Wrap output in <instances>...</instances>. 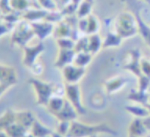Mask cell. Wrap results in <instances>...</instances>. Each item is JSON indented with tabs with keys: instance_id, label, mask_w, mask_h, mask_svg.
Returning <instances> with one entry per match:
<instances>
[{
	"instance_id": "1",
	"label": "cell",
	"mask_w": 150,
	"mask_h": 137,
	"mask_svg": "<svg viewBox=\"0 0 150 137\" xmlns=\"http://www.w3.org/2000/svg\"><path fill=\"white\" fill-rule=\"evenodd\" d=\"M106 133L116 136L117 132L107 123L88 124L83 122L74 121L71 123L70 130L66 137H94L98 134Z\"/></svg>"
},
{
	"instance_id": "2",
	"label": "cell",
	"mask_w": 150,
	"mask_h": 137,
	"mask_svg": "<svg viewBox=\"0 0 150 137\" xmlns=\"http://www.w3.org/2000/svg\"><path fill=\"white\" fill-rule=\"evenodd\" d=\"M115 32L123 39L132 38L138 33L137 24L132 11H125L119 14L115 21Z\"/></svg>"
},
{
	"instance_id": "3",
	"label": "cell",
	"mask_w": 150,
	"mask_h": 137,
	"mask_svg": "<svg viewBox=\"0 0 150 137\" xmlns=\"http://www.w3.org/2000/svg\"><path fill=\"white\" fill-rule=\"evenodd\" d=\"M35 93L36 104L46 107L50 99L53 96L54 83L47 82L38 78H33L29 80Z\"/></svg>"
},
{
	"instance_id": "4",
	"label": "cell",
	"mask_w": 150,
	"mask_h": 137,
	"mask_svg": "<svg viewBox=\"0 0 150 137\" xmlns=\"http://www.w3.org/2000/svg\"><path fill=\"white\" fill-rule=\"evenodd\" d=\"M35 37L34 32L30 23L22 21L17 24L11 36V42L13 44L22 47L23 48L28 45V43Z\"/></svg>"
},
{
	"instance_id": "5",
	"label": "cell",
	"mask_w": 150,
	"mask_h": 137,
	"mask_svg": "<svg viewBox=\"0 0 150 137\" xmlns=\"http://www.w3.org/2000/svg\"><path fill=\"white\" fill-rule=\"evenodd\" d=\"M65 98L71 104L79 115H85L86 110L82 103L81 91L78 84H65Z\"/></svg>"
},
{
	"instance_id": "6",
	"label": "cell",
	"mask_w": 150,
	"mask_h": 137,
	"mask_svg": "<svg viewBox=\"0 0 150 137\" xmlns=\"http://www.w3.org/2000/svg\"><path fill=\"white\" fill-rule=\"evenodd\" d=\"M45 45L44 42L39 41L33 46H27L23 48V64L28 68H30L38 61V58L45 51Z\"/></svg>"
},
{
	"instance_id": "7",
	"label": "cell",
	"mask_w": 150,
	"mask_h": 137,
	"mask_svg": "<svg viewBox=\"0 0 150 137\" xmlns=\"http://www.w3.org/2000/svg\"><path fill=\"white\" fill-rule=\"evenodd\" d=\"M86 72V68L71 64L62 69V75L65 84H78L79 81L85 76Z\"/></svg>"
},
{
	"instance_id": "8",
	"label": "cell",
	"mask_w": 150,
	"mask_h": 137,
	"mask_svg": "<svg viewBox=\"0 0 150 137\" xmlns=\"http://www.w3.org/2000/svg\"><path fill=\"white\" fill-rule=\"evenodd\" d=\"M128 57L129 59L123 66V68L131 72L138 78L142 76L140 72V59L142 57L140 51L137 48L129 50Z\"/></svg>"
},
{
	"instance_id": "9",
	"label": "cell",
	"mask_w": 150,
	"mask_h": 137,
	"mask_svg": "<svg viewBox=\"0 0 150 137\" xmlns=\"http://www.w3.org/2000/svg\"><path fill=\"white\" fill-rule=\"evenodd\" d=\"M31 26L34 32L35 36L38 39L39 41H42V42L50 36L53 34L55 28L54 24L47 22L45 21L33 23L31 24Z\"/></svg>"
},
{
	"instance_id": "10",
	"label": "cell",
	"mask_w": 150,
	"mask_h": 137,
	"mask_svg": "<svg viewBox=\"0 0 150 137\" xmlns=\"http://www.w3.org/2000/svg\"><path fill=\"white\" fill-rule=\"evenodd\" d=\"M129 82L128 78L122 76H116L106 80L104 82V88L105 92L108 95L114 94L125 87Z\"/></svg>"
},
{
	"instance_id": "11",
	"label": "cell",
	"mask_w": 150,
	"mask_h": 137,
	"mask_svg": "<svg viewBox=\"0 0 150 137\" xmlns=\"http://www.w3.org/2000/svg\"><path fill=\"white\" fill-rule=\"evenodd\" d=\"M78 115L79 114L77 113V111L72 106L71 104L65 99L64 106L58 113L54 115V117L59 121V122L65 121L71 123L74 121L77 120Z\"/></svg>"
},
{
	"instance_id": "12",
	"label": "cell",
	"mask_w": 150,
	"mask_h": 137,
	"mask_svg": "<svg viewBox=\"0 0 150 137\" xmlns=\"http://www.w3.org/2000/svg\"><path fill=\"white\" fill-rule=\"evenodd\" d=\"M76 53L74 50H59L58 56L55 61L54 66L59 69H62L65 67L73 64Z\"/></svg>"
},
{
	"instance_id": "13",
	"label": "cell",
	"mask_w": 150,
	"mask_h": 137,
	"mask_svg": "<svg viewBox=\"0 0 150 137\" xmlns=\"http://www.w3.org/2000/svg\"><path fill=\"white\" fill-rule=\"evenodd\" d=\"M17 81V72L14 67L0 65V84H7L11 87Z\"/></svg>"
},
{
	"instance_id": "14",
	"label": "cell",
	"mask_w": 150,
	"mask_h": 137,
	"mask_svg": "<svg viewBox=\"0 0 150 137\" xmlns=\"http://www.w3.org/2000/svg\"><path fill=\"white\" fill-rule=\"evenodd\" d=\"M76 29H77V27H73L68 21L64 19L62 22L55 25L53 36H54L56 39L65 38L71 39L73 31Z\"/></svg>"
},
{
	"instance_id": "15",
	"label": "cell",
	"mask_w": 150,
	"mask_h": 137,
	"mask_svg": "<svg viewBox=\"0 0 150 137\" xmlns=\"http://www.w3.org/2000/svg\"><path fill=\"white\" fill-rule=\"evenodd\" d=\"M132 12L136 17L138 33L140 35L143 41H145L146 44L150 48V26L146 23L144 22L141 15H140V12L139 9H134V11Z\"/></svg>"
},
{
	"instance_id": "16",
	"label": "cell",
	"mask_w": 150,
	"mask_h": 137,
	"mask_svg": "<svg viewBox=\"0 0 150 137\" xmlns=\"http://www.w3.org/2000/svg\"><path fill=\"white\" fill-rule=\"evenodd\" d=\"M47 13V11L41 8H30L29 10L23 13L22 20L30 24L43 21H45Z\"/></svg>"
},
{
	"instance_id": "17",
	"label": "cell",
	"mask_w": 150,
	"mask_h": 137,
	"mask_svg": "<svg viewBox=\"0 0 150 137\" xmlns=\"http://www.w3.org/2000/svg\"><path fill=\"white\" fill-rule=\"evenodd\" d=\"M149 133L143 124L142 119L134 118L128 126V136L136 137H146Z\"/></svg>"
},
{
	"instance_id": "18",
	"label": "cell",
	"mask_w": 150,
	"mask_h": 137,
	"mask_svg": "<svg viewBox=\"0 0 150 137\" xmlns=\"http://www.w3.org/2000/svg\"><path fill=\"white\" fill-rule=\"evenodd\" d=\"M37 118L33 111H23L20 112H16V123L23 126L28 130H30L31 127L33 125L34 122Z\"/></svg>"
},
{
	"instance_id": "19",
	"label": "cell",
	"mask_w": 150,
	"mask_h": 137,
	"mask_svg": "<svg viewBox=\"0 0 150 137\" xmlns=\"http://www.w3.org/2000/svg\"><path fill=\"white\" fill-rule=\"evenodd\" d=\"M122 41L123 39L115 31L108 32L104 39H103L102 49L118 48L122 45Z\"/></svg>"
},
{
	"instance_id": "20",
	"label": "cell",
	"mask_w": 150,
	"mask_h": 137,
	"mask_svg": "<svg viewBox=\"0 0 150 137\" xmlns=\"http://www.w3.org/2000/svg\"><path fill=\"white\" fill-rule=\"evenodd\" d=\"M149 96L148 92H143L139 90H131L129 94L127 96V98L128 100L136 104L146 106L149 103Z\"/></svg>"
},
{
	"instance_id": "21",
	"label": "cell",
	"mask_w": 150,
	"mask_h": 137,
	"mask_svg": "<svg viewBox=\"0 0 150 137\" xmlns=\"http://www.w3.org/2000/svg\"><path fill=\"white\" fill-rule=\"evenodd\" d=\"M29 133L35 137H49L53 133V131L49 127L43 124L39 120L36 119L31 127Z\"/></svg>"
},
{
	"instance_id": "22",
	"label": "cell",
	"mask_w": 150,
	"mask_h": 137,
	"mask_svg": "<svg viewBox=\"0 0 150 137\" xmlns=\"http://www.w3.org/2000/svg\"><path fill=\"white\" fill-rule=\"evenodd\" d=\"M125 109L128 111V113L135 117V118H143L150 116V113L146 106H143L141 105H128L125 107Z\"/></svg>"
},
{
	"instance_id": "23",
	"label": "cell",
	"mask_w": 150,
	"mask_h": 137,
	"mask_svg": "<svg viewBox=\"0 0 150 137\" xmlns=\"http://www.w3.org/2000/svg\"><path fill=\"white\" fill-rule=\"evenodd\" d=\"M103 39L99 34L88 36V52L92 56L96 55L102 49Z\"/></svg>"
},
{
	"instance_id": "24",
	"label": "cell",
	"mask_w": 150,
	"mask_h": 137,
	"mask_svg": "<svg viewBox=\"0 0 150 137\" xmlns=\"http://www.w3.org/2000/svg\"><path fill=\"white\" fill-rule=\"evenodd\" d=\"M65 103V98L59 97V96H53L50 99L49 103L46 108H47L50 113L54 116L62 108Z\"/></svg>"
},
{
	"instance_id": "25",
	"label": "cell",
	"mask_w": 150,
	"mask_h": 137,
	"mask_svg": "<svg viewBox=\"0 0 150 137\" xmlns=\"http://www.w3.org/2000/svg\"><path fill=\"white\" fill-rule=\"evenodd\" d=\"M92 56L89 52H80L75 55L73 64L80 68H86L92 60Z\"/></svg>"
},
{
	"instance_id": "26",
	"label": "cell",
	"mask_w": 150,
	"mask_h": 137,
	"mask_svg": "<svg viewBox=\"0 0 150 137\" xmlns=\"http://www.w3.org/2000/svg\"><path fill=\"white\" fill-rule=\"evenodd\" d=\"M14 123H16V112L10 109L7 110L0 117V131H5Z\"/></svg>"
},
{
	"instance_id": "27",
	"label": "cell",
	"mask_w": 150,
	"mask_h": 137,
	"mask_svg": "<svg viewBox=\"0 0 150 137\" xmlns=\"http://www.w3.org/2000/svg\"><path fill=\"white\" fill-rule=\"evenodd\" d=\"M92 5H93L92 1H80V5L76 14L77 18L78 19L87 18L89 16L92 14Z\"/></svg>"
},
{
	"instance_id": "28",
	"label": "cell",
	"mask_w": 150,
	"mask_h": 137,
	"mask_svg": "<svg viewBox=\"0 0 150 137\" xmlns=\"http://www.w3.org/2000/svg\"><path fill=\"white\" fill-rule=\"evenodd\" d=\"M101 29V24L98 18L94 14H91L87 17V29L86 36L98 34V32Z\"/></svg>"
},
{
	"instance_id": "29",
	"label": "cell",
	"mask_w": 150,
	"mask_h": 137,
	"mask_svg": "<svg viewBox=\"0 0 150 137\" xmlns=\"http://www.w3.org/2000/svg\"><path fill=\"white\" fill-rule=\"evenodd\" d=\"M5 132L9 137H25L26 134L29 133V131L23 126L20 125L19 123H14V124L8 127L5 130Z\"/></svg>"
},
{
	"instance_id": "30",
	"label": "cell",
	"mask_w": 150,
	"mask_h": 137,
	"mask_svg": "<svg viewBox=\"0 0 150 137\" xmlns=\"http://www.w3.org/2000/svg\"><path fill=\"white\" fill-rule=\"evenodd\" d=\"M80 3V1H69L68 3L60 11L64 17L75 16L77 14Z\"/></svg>"
},
{
	"instance_id": "31",
	"label": "cell",
	"mask_w": 150,
	"mask_h": 137,
	"mask_svg": "<svg viewBox=\"0 0 150 137\" xmlns=\"http://www.w3.org/2000/svg\"><path fill=\"white\" fill-rule=\"evenodd\" d=\"M10 4L13 10L22 14L32 8V2L29 1H11Z\"/></svg>"
},
{
	"instance_id": "32",
	"label": "cell",
	"mask_w": 150,
	"mask_h": 137,
	"mask_svg": "<svg viewBox=\"0 0 150 137\" xmlns=\"http://www.w3.org/2000/svg\"><path fill=\"white\" fill-rule=\"evenodd\" d=\"M65 19L64 16L61 13L60 11H54L48 12L45 17V21L53 24H58L59 23L62 22Z\"/></svg>"
},
{
	"instance_id": "33",
	"label": "cell",
	"mask_w": 150,
	"mask_h": 137,
	"mask_svg": "<svg viewBox=\"0 0 150 137\" xmlns=\"http://www.w3.org/2000/svg\"><path fill=\"white\" fill-rule=\"evenodd\" d=\"M74 51L76 54L80 52H88V36H82L76 41Z\"/></svg>"
},
{
	"instance_id": "34",
	"label": "cell",
	"mask_w": 150,
	"mask_h": 137,
	"mask_svg": "<svg viewBox=\"0 0 150 137\" xmlns=\"http://www.w3.org/2000/svg\"><path fill=\"white\" fill-rule=\"evenodd\" d=\"M56 43L59 47V49L64 50H74L76 41L71 38H65L56 39Z\"/></svg>"
},
{
	"instance_id": "35",
	"label": "cell",
	"mask_w": 150,
	"mask_h": 137,
	"mask_svg": "<svg viewBox=\"0 0 150 137\" xmlns=\"http://www.w3.org/2000/svg\"><path fill=\"white\" fill-rule=\"evenodd\" d=\"M38 5L41 7V9L47 12L59 11L57 5H56V2H54V1L45 0V1H38Z\"/></svg>"
},
{
	"instance_id": "36",
	"label": "cell",
	"mask_w": 150,
	"mask_h": 137,
	"mask_svg": "<svg viewBox=\"0 0 150 137\" xmlns=\"http://www.w3.org/2000/svg\"><path fill=\"white\" fill-rule=\"evenodd\" d=\"M140 72L142 76L150 78V60L146 57H141L140 59Z\"/></svg>"
},
{
	"instance_id": "37",
	"label": "cell",
	"mask_w": 150,
	"mask_h": 137,
	"mask_svg": "<svg viewBox=\"0 0 150 137\" xmlns=\"http://www.w3.org/2000/svg\"><path fill=\"white\" fill-rule=\"evenodd\" d=\"M150 86V78L144 76H141L138 78V89L143 92H148V89Z\"/></svg>"
},
{
	"instance_id": "38",
	"label": "cell",
	"mask_w": 150,
	"mask_h": 137,
	"mask_svg": "<svg viewBox=\"0 0 150 137\" xmlns=\"http://www.w3.org/2000/svg\"><path fill=\"white\" fill-rule=\"evenodd\" d=\"M71 123L70 122H65V121H60L59 122L58 127L56 129V133H58L60 135L66 137L68 133V131L70 130Z\"/></svg>"
},
{
	"instance_id": "39",
	"label": "cell",
	"mask_w": 150,
	"mask_h": 137,
	"mask_svg": "<svg viewBox=\"0 0 150 137\" xmlns=\"http://www.w3.org/2000/svg\"><path fill=\"white\" fill-rule=\"evenodd\" d=\"M29 69L35 76H40L44 72V66L41 62L37 61Z\"/></svg>"
},
{
	"instance_id": "40",
	"label": "cell",
	"mask_w": 150,
	"mask_h": 137,
	"mask_svg": "<svg viewBox=\"0 0 150 137\" xmlns=\"http://www.w3.org/2000/svg\"><path fill=\"white\" fill-rule=\"evenodd\" d=\"M0 10L2 12L3 15H6V14L11 13L12 11H14L11 6L9 1H1L0 2Z\"/></svg>"
},
{
	"instance_id": "41",
	"label": "cell",
	"mask_w": 150,
	"mask_h": 137,
	"mask_svg": "<svg viewBox=\"0 0 150 137\" xmlns=\"http://www.w3.org/2000/svg\"><path fill=\"white\" fill-rule=\"evenodd\" d=\"M14 26L7 24H0V37L8 33L14 28Z\"/></svg>"
},
{
	"instance_id": "42",
	"label": "cell",
	"mask_w": 150,
	"mask_h": 137,
	"mask_svg": "<svg viewBox=\"0 0 150 137\" xmlns=\"http://www.w3.org/2000/svg\"><path fill=\"white\" fill-rule=\"evenodd\" d=\"M0 137H9L5 131H0Z\"/></svg>"
},
{
	"instance_id": "43",
	"label": "cell",
	"mask_w": 150,
	"mask_h": 137,
	"mask_svg": "<svg viewBox=\"0 0 150 137\" xmlns=\"http://www.w3.org/2000/svg\"><path fill=\"white\" fill-rule=\"evenodd\" d=\"M25 137H35V136H33L32 133H28Z\"/></svg>"
},
{
	"instance_id": "44",
	"label": "cell",
	"mask_w": 150,
	"mask_h": 137,
	"mask_svg": "<svg viewBox=\"0 0 150 137\" xmlns=\"http://www.w3.org/2000/svg\"><path fill=\"white\" fill-rule=\"evenodd\" d=\"M148 93H149V94H150V86H149V89H148Z\"/></svg>"
},
{
	"instance_id": "45",
	"label": "cell",
	"mask_w": 150,
	"mask_h": 137,
	"mask_svg": "<svg viewBox=\"0 0 150 137\" xmlns=\"http://www.w3.org/2000/svg\"><path fill=\"white\" fill-rule=\"evenodd\" d=\"M148 105H150V96H149V103Z\"/></svg>"
},
{
	"instance_id": "46",
	"label": "cell",
	"mask_w": 150,
	"mask_h": 137,
	"mask_svg": "<svg viewBox=\"0 0 150 137\" xmlns=\"http://www.w3.org/2000/svg\"><path fill=\"white\" fill-rule=\"evenodd\" d=\"M146 137H150V133H149V134H148V135H147V136H146Z\"/></svg>"
},
{
	"instance_id": "47",
	"label": "cell",
	"mask_w": 150,
	"mask_h": 137,
	"mask_svg": "<svg viewBox=\"0 0 150 137\" xmlns=\"http://www.w3.org/2000/svg\"><path fill=\"white\" fill-rule=\"evenodd\" d=\"M128 137H136V136H128Z\"/></svg>"
},
{
	"instance_id": "48",
	"label": "cell",
	"mask_w": 150,
	"mask_h": 137,
	"mask_svg": "<svg viewBox=\"0 0 150 137\" xmlns=\"http://www.w3.org/2000/svg\"><path fill=\"white\" fill-rule=\"evenodd\" d=\"M94 137H97V136H94Z\"/></svg>"
}]
</instances>
